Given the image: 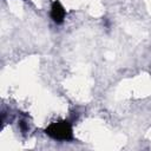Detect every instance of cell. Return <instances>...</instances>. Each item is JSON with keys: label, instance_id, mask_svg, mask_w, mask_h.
I'll use <instances>...</instances> for the list:
<instances>
[{"label": "cell", "instance_id": "2", "mask_svg": "<svg viewBox=\"0 0 151 151\" xmlns=\"http://www.w3.org/2000/svg\"><path fill=\"white\" fill-rule=\"evenodd\" d=\"M66 17V11L64 6L60 4V1L55 0L53 1L51 6V18L55 24H63Z\"/></svg>", "mask_w": 151, "mask_h": 151}, {"label": "cell", "instance_id": "1", "mask_svg": "<svg viewBox=\"0 0 151 151\" xmlns=\"http://www.w3.org/2000/svg\"><path fill=\"white\" fill-rule=\"evenodd\" d=\"M45 132L47 136L55 140L68 142L73 139V129L67 120H58L51 123L45 129Z\"/></svg>", "mask_w": 151, "mask_h": 151}]
</instances>
